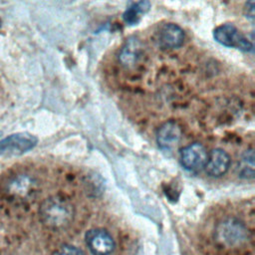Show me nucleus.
I'll return each mask as SVG.
<instances>
[{
  "instance_id": "obj_15",
  "label": "nucleus",
  "mask_w": 255,
  "mask_h": 255,
  "mask_svg": "<svg viewBox=\"0 0 255 255\" xmlns=\"http://www.w3.org/2000/svg\"><path fill=\"white\" fill-rule=\"evenodd\" d=\"M244 14L245 17L253 20L254 19V15H255V4H254V0H247V2L245 3V7H244Z\"/></svg>"
},
{
  "instance_id": "obj_12",
  "label": "nucleus",
  "mask_w": 255,
  "mask_h": 255,
  "mask_svg": "<svg viewBox=\"0 0 255 255\" xmlns=\"http://www.w3.org/2000/svg\"><path fill=\"white\" fill-rule=\"evenodd\" d=\"M139 50L140 47L138 41L135 38H129L121 51V62L126 66L132 65L139 56Z\"/></svg>"
},
{
  "instance_id": "obj_1",
  "label": "nucleus",
  "mask_w": 255,
  "mask_h": 255,
  "mask_svg": "<svg viewBox=\"0 0 255 255\" xmlns=\"http://www.w3.org/2000/svg\"><path fill=\"white\" fill-rule=\"evenodd\" d=\"M40 218L42 222L52 229L68 227L74 219L75 210L73 204L64 197L52 196L45 199L40 206Z\"/></svg>"
},
{
  "instance_id": "obj_3",
  "label": "nucleus",
  "mask_w": 255,
  "mask_h": 255,
  "mask_svg": "<svg viewBox=\"0 0 255 255\" xmlns=\"http://www.w3.org/2000/svg\"><path fill=\"white\" fill-rule=\"evenodd\" d=\"M38 142V138L26 131L12 133L0 140V156H19L33 149Z\"/></svg>"
},
{
  "instance_id": "obj_14",
  "label": "nucleus",
  "mask_w": 255,
  "mask_h": 255,
  "mask_svg": "<svg viewBox=\"0 0 255 255\" xmlns=\"http://www.w3.org/2000/svg\"><path fill=\"white\" fill-rule=\"evenodd\" d=\"M54 255H83V252L76 246L66 244V245L61 246L55 252Z\"/></svg>"
},
{
  "instance_id": "obj_17",
  "label": "nucleus",
  "mask_w": 255,
  "mask_h": 255,
  "mask_svg": "<svg viewBox=\"0 0 255 255\" xmlns=\"http://www.w3.org/2000/svg\"><path fill=\"white\" fill-rule=\"evenodd\" d=\"M0 27H1V21H0Z\"/></svg>"
},
{
  "instance_id": "obj_16",
  "label": "nucleus",
  "mask_w": 255,
  "mask_h": 255,
  "mask_svg": "<svg viewBox=\"0 0 255 255\" xmlns=\"http://www.w3.org/2000/svg\"><path fill=\"white\" fill-rule=\"evenodd\" d=\"M1 135H2V131L0 130V136H1Z\"/></svg>"
},
{
  "instance_id": "obj_11",
  "label": "nucleus",
  "mask_w": 255,
  "mask_h": 255,
  "mask_svg": "<svg viewBox=\"0 0 255 255\" xmlns=\"http://www.w3.org/2000/svg\"><path fill=\"white\" fill-rule=\"evenodd\" d=\"M150 9L148 0H138L130 5L123 14V19L128 25H135L139 22L141 15H144Z\"/></svg>"
},
{
  "instance_id": "obj_9",
  "label": "nucleus",
  "mask_w": 255,
  "mask_h": 255,
  "mask_svg": "<svg viewBox=\"0 0 255 255\" xmlns=\"http://www.w3.org/2000/svg\"><path fill=\"white\" fill-rule=\"evenodd\" d=\"M157 40L163 49H175L183 44L184 32L178 25L167 23L160 28Z\"/></svg>"
},
{
  "instance_id": "obj_4",
  "label": "nucleus",
  "mask_w": 255,
  "mask_h": 255,
  "mask_svg": "<svg viewBox=\"0 0 255 255\" xmlns=\"http://www.w3.org/2000/svg\"><path fill=\"white\" fill-rule=\"evenodd\" d=\"M215 41L225 47L235 48L243 52L253 50L252 43L232 24H223L213 31Z\"/></svg>"
},
{
  "instance_id": "obj_7",
  "label": "nucleus",
  "mask_w": 255,
  "mask_h": 255,
  "mask_svg": "<svg viewBox=\"0 0 255 255\" xmlns=\"http://www.w3.org/2000/svg\"><path fill=\"white\" fill-rule=\"evenodd\" d=\"M207 151L199 142H193L184 146L180 151L181 165L189 171H197L204 167L207 159Z\"/></svg>"
},
{
  "instance_id": "obj_5",
  "label": "nucleus",
  "mask_w": 255,
  "mask_h": 255,
  "mask_svg": "<svg viewBox=\"0 0 255 255\" xmlns=\"http://www.w3.org/2000/svg\"><path fill=\"white\" fill-rule=\"evenodd\" d=\"M182 130L175 121L163 123L156 131V141L163 151H172L180 142Z\"/></svg>"
},
{
  "instance_id": "obj_6",
  "label": "nucleus",
  "mask_w": 255,
  "mask_h": 255,
  "mask_svg": "<svg viewBox=\"0 0 255 255\" xmlns=\"http://www.w3.org/2000/svg\"><path fill=\"white\" fill-rule=\"evenodd\" d=\"M86 242L94 255H109L115 249L112 235L105 229H91L86 234Z\"/></svg>"
},
{
  "instance_id": "obj_8",
  "label": "nucleus",
  "mask_w": 255,
  "mask_h": 255,
  "mask_svg": "<svg viewBox=\"0 0 255 255\" xmlns=\"http://www.w3.org/2000/svg\"><path fill=\"white\" fill-rule=\"evenodd\" d=\"M231 163L229 154L222 148H214L207 154L205 172L211 177H219L227 172Z\"/></svg>"
},
{
  "instance_id": "obj_13",
  "label": "nucleus",
  "mask_w": 255,
  "mask_h": 255,
  "mask_svg": "<svg viewBox=\"0 0 255 255\" xmlns=\"http://www.w3.org/2000/svg\"><path fill=\"white\" fill-rule=\"evenodd\" d=\"M238 175L243 178L254 177V151L253 149H247L241 155L237 165Z\"/></svg>"
},
{
  "instance_id": "obj_10",
  "label": "nucleus",
  "mask_w": 255,
  "mask_h": 255,
  "mask_svg": "<svg viewBox=\"0 0 255 255\" xmlns=\"http://www.w3.org/2000/svg\"><path fill=\"white\" fill-rule=\"evenodd\" d=\"M35 185V180L31 176L20 174L15 176L8 183V191L17 197H27L33 192Z\"/></svg>"
},
{
  "instance_id": "obj_2",
  "label": "nucleus",
  "mask_w": 255,
  "mask_h": 255,
  "mask_svg": "<svg viewBox=\"0 0 255 255\" xmlns=\"http://www.w3.org/2000/svg\"><path fill=\"white\" fill-rule=\"evenodd\" d=\"M216 243L224 248H235L248 240V229L240 220L227 218L220 221L214 229Z\"/></svg>"
}]
</instances>
